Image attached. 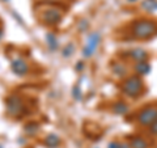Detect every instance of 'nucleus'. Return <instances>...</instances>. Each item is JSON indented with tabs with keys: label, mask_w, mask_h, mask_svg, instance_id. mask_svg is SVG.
<instances>
[{
	"label": "nucleus",
	"mask_w": 157,
	"mask_h": 148,
	"mask_svg": "<svg viewBox=\"0 0 157 148\" xmlns=\"http://www.w3.org/2000/svg\"><path fill=\"white\" fill-rule=\"evenodd\" d=\"M157 32V24L153 21H148V20H141V21H136L132 26V34L136 38H149L151 36Z\"/></svg>",
	"instance_id": "nucleus-1"
},
{
	"label": "nucleus",
	"mask_w": 157,
	"mask_h": 148,
	"mask_svg": "<svg viewBox=\"0 0 157 148\" xmlns=\"http://www.w3.org/2000/svg\"><path fill=\"white\" fill-rule=\"evenodd\" d=\"M143 88V81L139 79V76L128 77L127 80L122 84V91L130 97H137Z\"/></svg>",
	"instance_id": "nucleus-2"
},
{
	"label": "nucleus",
	"mask_w": 157,
	"mask_h": 148,
	"mask_svg": "<svg viewBox=\"0 0 157 148\" xmlns=\"http://www.w3.org/2000/svg\"><path fill=\"white\" fill-rule=\"evenodd\" d=\"M157 121V107L156 106H148L144 110L140 111L139 114V122L143 125H152Z\"/></svg>",
	"instance_id": "nucleus-3"
},
{
	"label": "nucleus",
	"mask_w": 157,
	"mask_h": 148,
	"mask_svg": "<svg viewBox=\"0 0 157 148\" xmlns=\"http://www.w3.org/2000/svg\"><path fill=\"white\" fill-rule=\"evenodd\" d=\"M101 41V36L98 33H92L86 39V45L84 47V56H90L93 53L96 51V49L98 46V43Z\"/></svg>",
	"instance_id": "nucleus-4"
},
{
	"label": "nucleus",
	"mask_w": 157,
	"mask_h": 148,
	"mask_svg": "<svg viewBox=\"0 0 157 148\" xmlns=\"http://www.w3.org/2000/svg\"><path fill=\"white\" fill-rule=\"evenodd\" d=\"M7 109L12 115H17L22 110V101L17 96H11L7 100Z\"/></svg>",
	"instance_id": "nucleus-5"
},
{
	"label": "nucleus",
	"mask_w": 157,
	"mask_h": 148,
	"mask_svg": "<svg viewBox=\"0 0 157 148\" xmlns=\"http://www.w3.org/2000/svg\"><path fill=\"white\" fill-rule=\"evenodd\" d=\"M60 18H62V14L58 9H47V11L43 12V17H42L45 24H50V25L58 24L60 21Z\"/></svg>",
	"instance_id": "nucleus-6"
},
{
	"label": "nucleus",
	"mask_w": 157,
	"mask_h": 148,
	"mask_svg": "<svg viewBox=\"0 0 157 148\" xmlns=\"http://www.w3.org/2000/svg\"><path fill=\"white\" fill-rule=\"evenodd\" d=\"M12 71L16 73V75L18 76H24V75H26V72L29 70V67H28V63L24 60V59L21 58H17V59H14V60L12 62Z\"/></svg>",
	"instance_id": "nucleus-7"
},
{
	"label": "nucleus",
	"mask_w": 157,
	"mask_h": 148,
	"mask_svg": "<svg viewBox=\"0 0 157 148\" xmlns=\"http://www.w3.org/2000/svg\"><path fill=\"white\" fill-rule=\"evenodd\" d=\"M132 148H148V144L144 139H141L139 136H135L131 139V144H130Z\"/></svg>",
	"instance_id": "nucleus-8"
},
{
	"label": "nucleus",
	"mask_w": 157,
	"mask_h": 148,
	"mask_svg": "<svg viewBox=\"0 0 157 148\" xmlns=\"http://www.w3.org/2000/svg\"><path fill=\"white\" fill-rule=\"evenodd\" d=\"M46 41H47V46L51 49V50H55L58 47V39L55 37V34L52 33H47L46 34Z\"/></svg>",
	"instance_id": "nucleus-9"
},
{
	"label": "nucleus",
	"mask_w": 157,
	"mask_h": 148,
	"mask_svg": "<svg viewBox=\"0 0 157 148\" xmlns=\"http://www.w3.org/2000/svg\"><path fill=\"white\" fill-rule=\"evenodd\" d=\"M131 58L135 59V60H144V59L147 58V54L144 50H141V49H136V50H132L131 51Z\"/></svg>",
	"instance_id": "nucleus-10"
},
{
	"label": "nucleus",
	"mask_w": 157,
	"mask_h": 148,
	"mask_svg": "<svg viewBox=\"0 0 157 148\" xmlns=\"http://www.w3.org/2000/svg\"><path fill=\"white\" fill-rule=\"evenodd\" d=\"M45 144L47 147H50V148H55L59 144V138L56 135H54V134L48 135V136H46V139H45Z\"/></svg>",
	"instance_id": "nucleus-11"
},
{
	"label": "nucleus",
	"mask_w": 157,
	"mask_h": 148,
	"mask_svg": "<svg viewBox=\"0 0 157 148\" xmlns=\"http://www.w3.org/2000/svg\"><path fill=\"white\" fill-rule=\"evenodd\" d=\"M127 110H128V107L123 102H117L113 105V111L117 114H124V113H127Z\"/></svg>",
	"instance_id": "nucleus-12"
},
{
	"label": "nucleus",
	"mask_w": 157,
	"mask_h": 148,
	"mask_svg": "<svg viewBox=\"0 0 157 148\" xmlns=\"http://www.w3.org/2000/svg\"><path fill=\"white\" fill-rule=\"evenodd\" d=\"M141 7H143L144 9H147V11H149V12H153L155 9H157V3L155 2V0H145Z\"/></svg>",
	"instance_id": "nucleus-13"
},
{
	"label": "nucleus",
	"mask_w": 157,
	"mask_h": 148,
	"mask_svg": "<svg viewBox=\"0 0 157 148\" xmlns=\"http://www.w3.org/2000/svg\"><path fill=\"white\" fill-rule=\"evenodd\" d=\"M149 66L145 62H139V64L136 66V71L140 73V75H144V73H148L149 72Z\"/></svg>",
	"instance_id": "nucleus-14"
},
{
	"label": "nucleus",
	"mask_w": 157,
	"mask_h": 148,
	"mask_svg": "<svg viewBox=\"0 0 157 148\" xmlns=\"http://www.w3.org/2000/svg\"><path fill=\"white\" fill-rule=\"evenodd\" d=\"M73 51H75V45L73 43H68V45L64 47V50H63V56L67 58V56H71Z\"/></svg>",
	"instance_id": "nucleus-15"
},
{
	"label": "nucleus",
	"mask_w": 157,
	"mask_h": 148,
	"mask_svg": "<svg viewBox=\"0 0 157 148\" xmlns=\"http://www.w3.org/2000/svg\"><path fill=\"white\" fill-rule=\"evenodd\" d=\"M25 127H26L25 131L28 132V134H34V132L38 131V125L37 123H29V125H26Z\"/></svg>",
	"instance_id": "nucleus-16"
},
{
	"label": "nucleus",
	"mask_w": 157,
	"mask_h": 148,
	"mask_svg": "<svg viewBox=\"0 0 157 148\" xmlns=\"http://www.w3.org/2000/svg\"><path fill=\"white\" fill-rule=\"evenodd\" d=\"M73 97H75L76 100H81V92H80L78 85H75V88H73Z\"/></svg>",
	"instance_id": "nucleus-17"
},
{
	"label": "nucleus",
	"mask_w": 157,
	"mask_h": 148,
	"mask_svg": "<svg viewBox=\"0 0 157 148\" xmlns=\"http://www.w3.org/2000/svg\"><path fill=\"white\" fill-rule=\"evenodd\" d=\"M151 131L153 132V134H157V121L151 125Z\"/></svg>",
	"instance_id": "nucleus-18"
},
{
	"label": "nucleus",
	"mask_w": 157,
	"mask_h": 148,
	"mask_svg": "<svg viewBox=\"0 0 157 148\" xmlns=\"http://www.w3.org/2000/svg\"><path fill=\"white\" fill-rule=\"evenodd\" d=\"M122 144H119V143H117V142H113L109 144V148H121Z\"/></svg>",
	"instance_id": "nucleus-19"
},
{
	"label": "nucleus",
	"mask_w": 157,
	"mask_h": 148,
	"mask_svg": "<svg viewBox=\"0 0 157 148\" xmlns=\"http://www.w3.org/2000/svg\"><path fill=\"white\" fill-rule=\"evenodd\" d=\"M82 68V63H77V67H76V70H81Z\"/></svg>",
	"instance_id": "nucleus-20"
},
{
	"label": "nucleus",
	"mask_w": 157,
	"mask_h": 148,
	"mask_svg": "<svg viewBox=\"0 0 157 148\" xmlns=\"http://www.w3.org/2000/svg\"><path fill=\"white\" fill-rule=\"evenodd\" d=\"M2 36H3V32H2V29H0V38H2Z\"/></svg>",
	"instance_id": "nucleus-21"
}]
</instances>
